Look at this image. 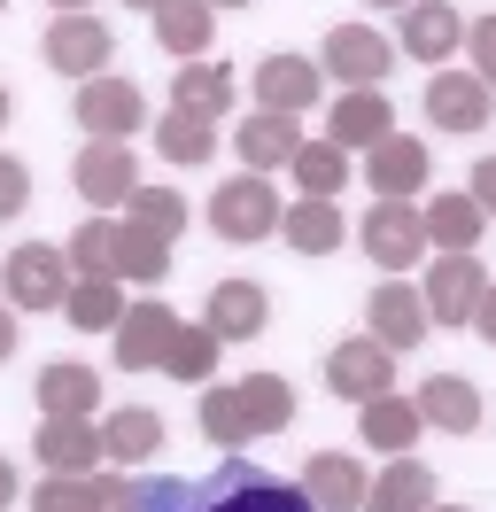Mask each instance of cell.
<instances>
[{"mask_svg": "<svg viewBox=\"0 0 496 512\" xmlns=\"http://www.w3.org/2000/svg\"><path fill=\"white\" fill-rule=\"evenodd\" d=\"M427 171H434V156H427V140H411V132H388V140H372V148H365L372 194H419V187H427Z\"/></svg>", "mask_w": 496, "mask_h": 512, "instance_id": "cell-20", "label": "cell"}, {"mask_svg": "<svg viewBox=\"0 0 496 512\" xmlns=\"http://www.w3.org/2000/svg\"><path fill=\"white\" fill-rule=\"evenodd\" d=\"M496 94L473 78V70H434L427 78V125L434 132H489Z\"/></svg>", "mask_w": 496, "mask_h": 512, "instance_id": "cell-11", "label": "cell"}, {"mask_svg": "<svg viewBox=\"0 0 496 512\" xmlns=\"http://www.w3.org/2000/svg\"><path fill=\"white\" fill-rule=\"evenodd\" d=\"M0 288H8L16 311H62L70 264H62L55 241H24V249H8V264H0Z\"/></svg>", "mask_w": 496, "mask_h": 512, "instance_id": "cell-5", "label": "cell"}, {"mask_svg": "<svg viewBox=\"0 0 496 512\" xmlns=\"http://www.w3.org/2000/svg\"><path fill=\"white\" fill-rule=\"evenodd\" d=\"M171 272V241L163 233H148V225L117 218V280H140V288H155Z\"/></svg>", "mask_w": 496, "mask_h": 512, "instance_id": "cell-33", "label": "cell"}, {"mask_svg": "<svg viewBox=\"0 0 496 512\" xmlns=\"http://www.w3.org/2000/svg\"><path fill=\"white\" fill-rule=\"evenodd\" d=\"M279 202L272 179L264 171H241V179H225V187L210 194V225H217V241H264V233H279Z\"/></svg>", "mask_w": 496, "mask_h": 512, "instance_id": "cell-4", "label": "cell"}, {"mask_svg": "<svg viewBox=\"0 0 496 512\" xmlns=\"http://www.w3.org/2000/svg\"><path fill=\"white\" fill-rule=\"evenodd\" d=\"M62 319L78 326V334H117L124 288H117V280H70V295H62Z\"/></svg>", "mask_w": 496, "mask_h": 512, "instance_id": "cell-34", "label": "cell"}, {"mask_svg": "<svg viewBox=\"0 0 496 512\" xmlns=\"http://www.w3.org/2000/svg\"><path fill=\"white\" fill-rule=\"evenodd\" d=\"M0 125H8V86H0Z\"/></svg>", "mask_w": 496, "mask_h": 512, "instance_id": "cell-50", "label": "cell"}, {"mask_svg": "<svg viewBox=\"0 0 496 512\" xmlns=\"http://www.w3.org/2000/svg\"><path fill=\"white\" fill-rule=\"evenodd\" d=\"M16 505V466H8V458H0V512Z\"/></svg>", "mask_w": 496, "mask_h": 512, "instance_id": "cell-46", "label": "cell"}, {"mask_svg": "<svg viewBox=\"0 0 496 512\" xmlns=\"http://www.w3.org/2000/svg\"><path fill=\"white\" fill-rule=\"evenodd\" d=\"M8 357H16V319L0 311V365H8Z\"/></svg>", "mask_w": 496, "mask_h": 512, "instance_id": "cell-47", "label": "cell"}, {"mask_svg": "<svg viewBox=\"0 0 496 512\" xmlns=\"http://www.w3.org/2000/svg\"><path fill=\"white\" fill-rule=\"evenodd\" d=\"M481 288H489V264H481V256H434L427 288H419L427 326H465L473 303H481Z\"/></svg>", "mask_w": 496, "mask_h": 512, "instance_id": "cell-9", "label": "cell"}, {"mask_svg": "<svg viewBox=\"0 0 496 512\" xmlns=\"http://www.w3.org/2000/svg\"><path fill=\"white\" fill-rule=\"evenodd\" d=\"M419 218H427V249H442V256H473L481 225H489L473 194H434V202H419Z\"/></svg>", "mask_w": 496, "mask_h": 512, "instance_id": "cell-24", "label": "cell"}, {"mask_svg": "<svg viewBox=\"0 0 496 512\" xmlns=\"http://www.w3.org/2000/svg\"><path fill=\"white\" fill-rule=\"evenodd\" d=\"M155 39H163L171 63H202L217 39V8L210 0H171V8H155Z\"/></svg>", "mask_w": 496, "mask_h": 512, "instance_id": "cell-26", "label": "cell"}, {"mask_svg": "<svg viewBox=\"0 0 496 512\" xmlns=\"http://www.w3.org/2000/svg\"><path fill=\"white\" fill-rule=\"evenodd\" d=\"M396 132V101L380 94V86H349V94L326 109V140L334 148H372V140H388Z\"/></svg>", "mask_w": 496, "mask_h": 512, "instance_id": "cell-18", "label": "cell"}, {"mask_svg": "<svg viewBox=\"0 0 496 512\" xmlns=\"http://www.w3.org/2000/svg\"><path fill=\"white\" fill-rule=\"evenodd\" d=\"M39 55H47V70L55 78H101L109 70V55H117V32L101 24V16H86V8H62L55 24H47V39H39Z\"/></svg>", "mask_w": 496, "mask_h": 512, "instance_id": "cell-2", "label": "cell"}, {"mask_svg": "<svg viewBox=\"0 0 496 512\" xmlns=\"http://www.w3.org/2000/svg\"><path fill=\"white\" fill-rule=\"evenodd\" d=\"M70 179H78V194H86L93 210H117L124 194L140 187V156H132L124 140H86V148H78V171H70Z\"/></svg>", "mask_w": 496, "mask_h": 512, "instance_id": "cell-15", "label": "cell"}, {"mask_svg": "<svg viewBox=\"0 0 496 512\" xmlns=\"http://www.w3.org/2000/svg\"><path fill=\"white\" fill-rule=\"evenodd\" d=\"M419 419L427 427H442V435H473L481 427V388L465 381V373H434V381H419Z\"/></svg>", "mask_w": 496, "mask_h": 512, "instance_id": "cell-23", "label": "cell"}, {"mask_svg": "<svg viewBox=\"0 0 496 512\" xmlns=\"http://www.w3.org/2000/svg\"><path fill=\"white\" fill-rule=\"evenodd\" d=\"M303 140H310L303 117H279V109H248V125L233 132V148H241V171H287V156H295Z\"/></svg>", "mask_w": 496, "mask_h": 512, "instance_id": "cell-19", "label": "cell"}, {"mask_svg": "<svg viewBox=\"0 0 496 512\" xmlns=\"http://www.w3.org/2000/svg\"><path fill=\"white\" fill-rule=\"evenodd\" d=\"M24 202H31V171L16 156H0V225L24 218Z\"/></svg>", "mask_w": 496, "mask_h": 512, "instance_id": "cell-42", "label": "cell"}, {"mask_svg": "<svg viewBox=\"0 0 496 512\" xmlns=\"http://www.w3.org/2000/svg\"><path fill=\"white\" fill-rule=\"evenodd\" d=\"M357 241H365L372 264H388V272H411L419 256H427V218H419V202L411 194H380L357 225Z\"/></svg>", "mask_w": 496, "mask_h": 512, "instance_id": "cell-3", "label": "cell"}, {"mask_svg": "<svg viewBox=\"0 0 496 512\" xmlns=\"http://www.w3.org/2000/svg\"><path fill=\"white\" fill-rule=\"evenodd\" d=\"M78 125L93 132V140H124L132 148V132H148V101H140V86L132 78H86L78 86Z\"/></svg>", "mask_w": 496, "mask_h": 512, "instance_id": "cell-6", "label": "cell"}, {"mask_svg": "<svg viewBox=\"0 0 496 512\" xmlns=\"http://www.w3.org/2000/svg\"><path fill=\"white\" fill-rule=\"evenodd\" d=\"M124 8H148V16H155V8H171V0H124Z\"/></svg>", "mask_w": 496, "mask_h": 512, "instance_id": "cell-48", "label": "cell"}, {"mask_svg": "<svg viewBox=\"0 0 496 512\" xmlns=\"http://www.w3.org/2000/svg\"><path fill=\"white\" fill-rule=\"evenodd\" d=\"M202 435H210L217 450L248 443V419H241V396H233V388H202Z\"/></svg>", "mask_w": 496, "mask_h": 512, "instance_id": "cell-39", "label": "cell"}, {"mask_svg": "<svg viewBox=\"0 0 496 512\" xmlns=\"http://www.w3.org/2000/svg\"><path fill=\"white\" fill-rule=\"evenodd\" d=\"M341 202H326V194H295L287 210H279V241L295 256H334L341 249Z\"/></svg>", "mask_w": 496, "mask_h": 512, "instance_id": "cell-21", "label": "cell"}, {"mask_svg": "<svg viewBox=\"0 0 496 512\" xmlns=\"http://www.w3.org/2000/svg\"><path fill=\"white\" fill-rule=\"evenodd\" d=\"M365 334L372 342H380V350H419V342H427V303H419V288H411V280H380V288H372V303H365Z\"/></svg>", "mask_w": 496, "mask_h": 512, "instance_id": "cell-13", "label": "cell"}, {"mask_svg": "<svg viewBox=\"0 0 496 512\" xmlns=\"http://www.w3.org/2000/svg\"><path fill=\"white\" fill-rule=\"evenodd\" d=\"M326 86V70L310 55H264L256 63V109H279V117H310V101Z\"/></svg>", "mask_w": 496, "mask_h": 512, "instance_id": "cell-17", "label": "cell"}, {"mask_svg": "<svg viewBox=\"0 0 496 512\" xmlns=\"http://www.w3.org/2000/svg\"><path fill=\"white\" fill-rule=\"evenodd\" d=\"M171 334H179V311H171V303H124V319H117V373H155L163 350H171Z\"/></svg>", "mask_w": 496, "mask_h": 512, "instance_id": "cell-14", "label": "cell"}, {"mask_svg": "<svg viewBox=\"0 0 496 512\" xmlns=\"http://www.w3.org/2000/svg\"><path fill=\"white\" fill-rule=\"evenodd\" d=\"M465 326H473V334H481V342L496 350V280L481 288V303H473V319H465Z\"/></svg>", "mask_w": 496, "mask_h": 512, "instance_id": "cell-45", "label": "cell"}, {"mask_svg": "<svg viewBox=\"0 0 496 512\" xmlns=\"http://www.w3.org/2000/svg\"><path fill=\"white\" fill-rule=\"evenodd\" d=\"M287 171H295V187H303V194H326V202H334V194L349 187V148H334V140H303V148L287 156Z\"/></svg>", "mask_w": 496, "mask_h": 512, "instance_id": "cell-35", "label": "cell"}, {"mask_svg": "<svg viewBox=\"0 0 496 512\" xmlns=\"http://www.w3.org/2000/svg\"><path fill=\"white\" fill-rule=\"evenodd\" d=\"M31 450H39L47 474H93L101 466V427L93 419H39Z\"/></svg>", "mask_w": 496, "mask_h": 512, "instance_id": "cell-22", "label": "cell"}, {"mask_svg": "<svg viewBox=\"0 0 496 512\" xmlns=\"http://www.w3.org/2000/svg\"><path fill=\"white\" fill-rule=\"evenodd\" d=\"M295 489H303L318 512H365L372 474H365V458H357V450H310V466H303Z\"/></svg>", "mask_w": 496, "mask_h": 512, "instance_id": "cell-10", "label": "cell"}, {"mask_svg": "<svg viewBox=\"0 0 496 512\" xmlns=\"http://www.w3.org/2000/svg\"><path fill=\"white\" fill-rule=\"evenodd\" d=\"M124 218L148 225V233H163V241H179V233H186V194H171V187H132V194H124Z\"/></svg>", "mask_w": 496, "mask_h": 512, "instance_id": "cell-38", "label": "cell"}, {"mask_svg": "<svg viewBox=\"0 0 496 512\" xmlns=\"http://www.w3.org/2000/svg\"><path fill=\"white\" fill-rule=\"evenodd\" d=\"M132 512H318L295 489V481L264 474L248 458H225L217 474L186 481V474H163V481H132Z\"/></svg>", "mask_w": 496, "mask_h": 512, "instance_id": "cell-1", "label": "cell"}, {"mask_svg": "<svg viewBox=\"0 0 496 512\" xmlns=\"http://www.w3.org/2000/svg\"><path fill=\"white\" fill-rule=\"evenodd\" d=\"M427 505H434V466H419L411 450L365 489V512H427Z\"/></svg>", "mask_w": 496, "mask_h": 512, "instance_id": "cell-29", "label": "cell"}, {"mask_svg": "<svg viewBox=\"0 0 496 512\" xmlns=\"http://www.w3.org/2000/svg\"><path fill=\"white\" fill-rule=\"evenodd\" d=\"M465 194L481 202V218H496V156H481V163H473V179H465Z\"/></svg>", "mask_w": 496, "mask_h": 512, "instance_id": "cell-44", "label": "cell"}, {"mask_svg": "<svg viewBox=\"0 0 496 512\" xmlns=\"http://www.w3.org/2000/svg\"><path fill=\"white\" fill-rule=\"evenodd\" d=\"M155 443H163V419H155L148 404H124V412L101 419V458H109V466H148Z\"/></svg>", "mask_w": 496, "mask_h": 512, "instance_id": "cell-27", "label": "cell"}, {"mask_svg": "<svg viewBox=\"0 0 496 512\" xmlns=\"http://www.w3.org/2000/svg\"><path fill=\"white\" fill-rule=\"evenodd\" d=\"M233 396H241L248 443H256V435H279V427L295 419V388H287V373H248V381L233 388Z\"/></svg>", "mask_w": 496, "mask_h": 512, "instance_id": "cell-30", "label": "cell"}, {"mask_svg": "<svg viewBox=\"0 0 496 512\" xmlns=\"http://www.w3.org/2000/svg\"><path fill=\"white\" fill-rule=\"evenodd\" d=\"M427 512H465V505H427Z\"/></svg>", "mask_w": 496, "mask_h": 512, "instance_id": "cell-53", "label": "cell"}, {"mask_svg": "<svg viewBox=\"0 0 496 512\" xmlns=\"http://www.w3.org/2000/svg\"><path fill=\"white\" fill-rule=\"evenodd\" d=\"M388 63H396V39L372 32V24H334V32H326V47H318V70H326V78H341V86H380V78H388Z\"/></svg>", "mask_w": 496, "mask_h": 512, "instance_id": "cell-7", "label": "cell"}, {"mask_svg": "<svg viewBox=\"0 0 496 512\" xmlns=\"http://www.w3.org/2000/svg\"><path fill=\"white\" fill-rule=\"evenodd\" d=\"M55 8H93V0H55Z\"/></svg>", "mask_w": 496, "mask_h": 512, "instance_id": "cell-51", "label": "cell"}, {"mask_svg": "<svg viewBox=\"0 0 496 512\" xmlns=\"http://www.w3.org/2000/svg\"><path fill=\"white\" fill-rule=\"evenodd\" d=\"M202 326H210L217 342H256L272 326V295L256 288V280H217L210 303H202Z\"/></svg>", "mask_w": 496, "mask_h": 512, "instance_id": "cell-16", "label": "cell"}, {"mask_svg": "<svg viewBox=\"0 0 496 512\" xmlns=\"http://www.w3.org/2000/svg\"><path fill=\"white\" fill-rule=\"evenodd\" d=\"M93 404H101V381H93L86 365H47L39 373V412L47 419H93Z\"/></svg>", "mask_w": 496, "mask_h": 512, "instance_id": "cell-31", "label": "cell"}, {"mask_svg": "<svg viewBox=\"0 0 496 512\" xmlns=\"http://www.w3.org/2000/svg\"><path fill=\"white\" fill-rule=\"evenodd\" d=\"M396 47L411 55V63L442 70V63H450V55L465 47V16L450 8V0H411V8H403V32H396Z\"/></svg>", "mask_w": 496, "mask_h": 512, "instance_id": "cell-12", "label": "cell"}, {"mask_svg": "<svg viewBox=\"0 0 496 512\" xmlns=\"http://www.w3.org/2000/svg\"><path fill=\"white\" fill-rule=\"evenodd\" d=\"M93 512H132V481L93 466Z\"/></svg>", "mask_w": 496, "mask_h": 512, "instance_id": "cell-43", "label": "cell"}, {"mask_svg": "<svg viewBox=\"0 0 496 512\" xmlns=\"http://www.w3.org/2000/svg\"><path fill=\"white\" fill-rule=\"evenodd\" d=\"M326 388H334L341 404H372V396H388V388H396V350H380L372 334L334 342V357H326Z\"/></svg>", "mask_w": 496, "mask_h": 512, "instance_id": "cell-8", "label": "cell"}, {"mask_svg": "<svg viewBox=\"0 0 496 512\" xmlns=\"http://www.w3.org/2000/svg\"><path fill=\"white\" fill-rule=\"evenodd\" d=\"M357 427H365V443H372V450L403 458V450L419 443V427H427V419H419V404H411V396H396V388H388V396L357 404Z\"/></svg>", "mask_w": 496, "mask_h": 512, "instance_id": "cell-28", "label": "cell"}, {"mask_svg": "<svg viewBox=\"0 0 496 512\" xmlns=\"http://www.w3.org/2000/svg\"><path fill=\"white\" fill-rule=\"evenodd\" d=\"M465 55H473V78L496 94V8L481 16V24H465Z\"/></svg>", "mask_w": 496, "mask_h": 512, "instance_id": "cell-41", "label": "cell"}, {"mask_svg": "<svg viewBox=\"0 0 496 512\" xmlns=\"http://www.w3.org/2000/svg\"><path fill=\"white\" fill-rule=\"evenodd\" d=\"M31 512H93V474H47L31 489Z\"/></svg>", "mask_w": 496, "mask_h": 512, "instance_id": "cell-40", "label": "cell"}, {"mask_svg": "<svg viewBox=\"0 0 496 512\" xmlns=\"http://www.w3.org/2000/svg\"><path fill=\"white\" fill-rule=\"evenodd\" d=\"M62 264L70 280H117V218H86L62 241Z\"/></svg>", "mask_w": 496, "mask_h": 512, "instance_id": "cell-32", "label": "cell"}, {"mask_svg": "<svg viewBox=\"0 0 496 512\" xmlns=\"http://www.w3.org/2000/svg\"><path fill=\"white\" fill-rule=\"evenodd\" d=\"M365 8H411V0H365Z\"/></svg>", "mask_w": 496, "mask_h": 512, "instance_id": "cell-49", "label": "cell"}, {"mask_svg": "<svg viewBox=\"0 0 496 512\" xmlns=\"http://www.w3.org/2000/svg\"><path fill=\"white\" fill-rule=\"evenodd\" d=\"M0 8H8V0H0Z\"/></svg>", "mask_w": 496, "mask_h": 512, "instance_id": "cell-54", "label": "cell"}, {"mask_svg": "<svg viewBox=\"0 0 496 512\" xmlns=\"http://www.w3.org/2000/svg\"><path fill=\"white\" fill-rule=\"evenodd\" d=\"M155 148L171 163H186V171H202V163L217 156V132H210V117H186V109H171L163 125H155Z\"/></svg>", "mask_w": 496, "mask_h": 512, "instance_id": "cell-37", "label": "cell"}, {"mask_svg": "<svg viewBox=\"0 0 496 512\" xmlns=\"http://www.w3.org/2000/svg\"><path fill=\"white\" fill-rule=\"evenodd\" d=\"M210 8H248V0H210Z\"/></svg>", "mask_w": 496, "mask_h": 512, "instance_id": "cell-52", "label": "cell"}, {"mask_svg": "<svg viewBox=\"0 0 496 512\" xmlns=\"http://www.w3.org/2000/svg\"><path fill=\"white\" fill-rule=\"evenodd\" d=\"M233 94H241V86H233V70L210 63V55L171 70V109H186V117H210V125H217V117L233 109Z\"/></svg>", "mask_w": 496, "mask_h": 512, "instance_id": "cell-25", "label": "cell"}, {"mask_svg": "<svg viewBox=\"0 0 496 512\" xmlns=\"http://www.w3.org/2000/svg\"><path fill=\"white\" fill-rule=\"evenodd\" d=\"M217 350H225V342H217L210 326H186L179 319V334H171V350H163V365H155V373H171V381H210L217 373Z\"/></svg>", "mask_w": 496, "mask_h": 512, "instance_id": "cell-36", "label": "cell"}]
</instances>
